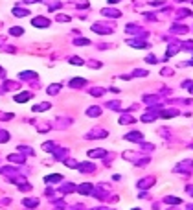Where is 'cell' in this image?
<instances>
[{"label": "cell", "instance_id": "5", "mask_svg": "<svg viewBox=\"0 0 193 210\" xmlns=\"http://www.w3.org/2000/svg\"><path fill=\"white\" fill-rule=\"evenodd\" d=\"M6 140H9V135L6 131H0V142H6Z\"/></svg>", "mask_w": 193, "mask_h": 210}, {"label": "cell", "instance_id": "10", "mask_svg": "<svg viewBox=\"0 0 193 210\" xmlns=\"http://www.w3.org/2000/svg\"><path fill=\"white\" fill-rule=\"evenodd\" d=\"M109 2H114V0H109Z\"/></svg>", "mask_w": 193, "mask_h": 210}, {"label": "cell", "instance_id": "9", "mask_svg": "<svg viewBox=\"0 0 193 210\" xmlns=\"http://www.w3.org/2000/svg\"><path fill=\"white\" fill-rule=\"evenodd\" d=\"M26 2H30V4H33V2H37V0H26Z\"/></svg>", "mask_w": 193, "mask_h": 210}, {"label": "cell", "instance_id": "7", "mask_svg": "<svg viewBox=\"0 0 193 210\" xmlns=\"http://www.w3.org/2000/svg\"><path fill=\"white\" fill-rule=\"evenodd\" d=\"M22 31H24L22 28H11V33H13V35H20Z\"/></svg>", "mask_w": 193, "mask_h": 210}, {"label": "cell", "instance_id": "8", "mask_svg": "<svg viewBox=\"0 0 193 210\" xmlns=\"http://www.w3.org/2000/svg\"><path fill=\"white\" fill-rule=\"evenodd\" d=\"M13 13H15V15H18V17H20V15H28V11H26V9H15Z\"/></svg>", "mask_w": 193, "mask_h": 210}, {"label": "cell", "instance_id": "4", "mask_svg": "<svg viewBox=\"0 0 193 210\" xmlns=\"http://www.w3.org/2000/svg\"><path fill=\"white\" fill-rule=\"evenodd\" d=\"M48 107H50L48 103H40V105H37V107H33V111H46Z\"/></svg>", "mask_w": 193, "mask_h": 210}, {"label": "cell", "instance_id": "2", "mask_svg": "<svg viewBox=\"0 0 193 210\" xmlns=\"http://www.w3.org/2000/svg\"><path fill=\"white\" fill-rule=\"evenodd\" d=\"M33 26H48L46 19H33Z\"/></svg>", "mask_w": 193, "mask_h": 210}, {"label": "cell", "instance_id": "3", "mask_svg": "<svg viewBox=\"0 0 193 210\" xmlns=\"http://www.w3.org/2000/svg\"><path fill=\"white\" fill-rule=\"evenodd\" d=\"M22 203H24V206H37V205H39L37 199H24Z\"/></svg>", "mask_w": 193, "mask_h": 210}, {"label": "cell", "instance_id": "6", "mask_svg": "<svg viewBox=\"0 0 193 210\" xmlns=\"http://www.w3.org/2000/svg\"><path fill=\"white\" fill-rule=\"evenodd\" d=\"M61 179V175H50V177H46V181H53V183H57Z\"/></svg>", "mask_w": 193, "mask_h": 210}, {"label": "cell", "instance_id": "1", "mask_svg": "<svg viewBox=\"0 0 193 210\" xmlns=\"http://www.w3.org/2000/svg\"><path fill=\"white\" fill-rule=\"evenodd\" d=\"M30 100V94H18V96H15V101H18V103H22V101H28Z\"/></svg>", "mask_w": 193, "mask_h": 210}]
</instances>
